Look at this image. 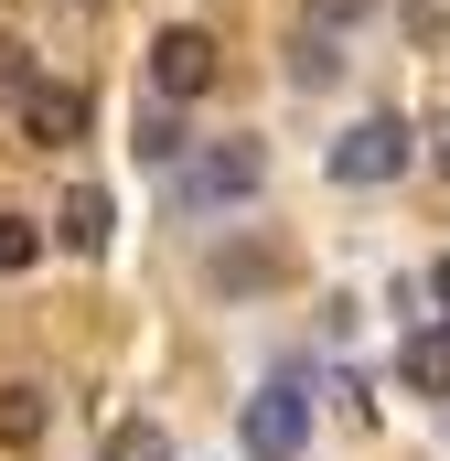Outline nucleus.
<instances>
[{"label":"nucleus","instance_id":"nucleus-13","mask_svg":"<svg viewBox=\"0 0 450 461\" xmlns=\"http://www.w3.org/2000/svg\"><path fill=\"white\" fill-rule=\"evenodd\" d=\"M301 22H322V32H354V22H375V0H301Z\"/></svg>","mask_w":450,"mask_h":461},{"label":"nucleus","instance_id":"nucleus-8","mask_svg":"<svg viewBox=\"0 0 450 461\" xmlns=\"http://www.w3.org/2000/svg\"><path fill=\"white\" fill-rule=\"evenodd\" d=\"M397 375H408L418 397H450V322L440 333H408V344H397Z\"/></svg>","mask_w":450,"mask_h":461},{"label":"nucleus","instance_id":"nucleus-11","mask_svg":"<svg viewBox=\"0 0 450 461\" xmlns=\"http://www.w3.org/2000/svg\"><path fill=\"white\" fill-rule=\"evenodd\" d=\"M43 429V397L32 386H0V440H32Z\"/></svg>","mask_w":450,"mask_h":461},{"label":"nucleus","instance_id":"nucleus-2","mask_svg":"<svg viewBox=\"0 0 450 461\" xmlns=\"http://www.w3.org/2000/svg\"><path fill=\"white\" fill-rule=\"evenodd\" d=\"M408 161H418V129H408V118H386V108H375V118H354L333 150H322V172H333L343 194H375V183H397Z\"/></svg>","mask_w":450,"mask_h":461},{"label":"nucleus","instance_id":"nucleus-4","mask_svg":"<svg viewBox=\"0 0 450 461\" xmlns=\"http://www.w3.org/2000/svg\"><path fill=\"white\" fill-rule=\"evenodd\" d=\"M215 76H225V65H215V32H194V22H172V32L150 43V97H172V108H183V97H204Z\"/></svg>","mask_w":450,"mask_h":461},{"label":"nucleus","instance_id":"nucleus-14","mask_svg":"<svg viewBox=\"0 0 450 461\" xmlns=\"http://www.w3.org/2000/svg\"><path fill=\"white\" fill-rule=\"evenodd\" d=\"M43 258V226H22V215H0V268H32Z\"/></svg>","mask_w":450,"mask_h":461},{"label":"nucleus","instance_id":"nucleus-1","mask_svg":"<svg viewBox=\"0 0 450 461\" xmlns=\"http://www.w3.org/2000/svg\"><path fill=\"white\" fill-rule=\"evenodd\" d=\"M257 194H268V140H247V129H236V140H204L194 161H172V204H183L194 226L257 204Z\"/></svg>","mask_w":450,"mask_h":461},{"label":"nucleus","instance_id":"nucleus-6","mask_svg":"<svg viewBox=\"0 0 450 461\" xmlns=\"http://www.w3.org/2000/svg\"><path fill=\"white\" fill-rule=\"evenodd\" d=\"M54 236H65L76 258H108V236H118V204L97 194V183H76V194H65V215H54Z\"/></svg>","mask_w":450,"mask_h":461},{"label":"nucleus","instance_id":"nucleus-12","mask_svg":"<svg viewBox=\"0 0 450 461\" xmlns=\"http://www.w3.org/2000/svg\"><path fill=\"white\" fill-rule=\"evenodd\" d=\"M268 268H279V258H268V247H236V258H215V290H257V279H268Z\"/></svg>","mask_w":450,"mask_h":461},{"label":"nucleus","instance_id":"nucleus-7","mask_svg":"<svg viewBox=\"0 0 450 461\" xmlns=\"http://www.w3.org/2000/svg\"><path fill=\"white\" fill-rule=\"evenodd\" d=\"M290 86H343V32H322V22H301V43H290Z\"/></svg>","mask_w":450,"mask_h":461},{"label":"nucleus","instance_id":"nucleus-3","mask_svg":"<svg viewBox=\"0 0 450 461\" xmlns=\"http://www.w3.org/2000/svg\"><path fill=\"white\" fill-rule=\"evenodd\" d=\"M236 451H247V461H301V451H311V397H301L290 375L257 386L247 419H236Z\"/></svg>","mask_w":450,"mask_h":461},{"label":"nucleus","instance_id":"nucleus-10","mask_svg":"<svg viewBox=\"0 0 450 461\" xmlns=\"http://www.w3.org/2000/svg\"><path fill=\"white\" fill-rule=\"evenodd\" d=\"M140 161H150V172H172V161H183V118H172V97L140 118Z\"/></svg>","mask_w":450,"mask_h":461},{"label":"nucleus","instance_id":"nucleus-15","mask_svg":"<svg viewBox=\"0 0 450 461\" xmlns=\"http://www.w3.org/2000/svg\"><path fill=\"white\" fill-rule=\"evenodd\" d=\"M22 86H32V54H22V43H0V108H22Z\"/></svg>","mask_w":450,"mask_h":461},{"label":"nucleus","instance_id":"nucleus-9","mask_svg":"<svg viewBox=\"0 0 450 461\" xmlns=\"http://www.w3.org/2000/svg\"><path fill=\"white\" fill-rule=\"evenodd\" d=\"M108 461H172V429H161V419H118V429H108Z\"/></svg>","mask_w":450,"mask_h":461},{"label":"nucleus","instance_id":"nucleus-16","mask_svg":"<svg viewBox=\"0 0 450 461\" xmlns=\"http://www.w3.org/2000/svg\"><path fill=\"white\" fill-rule=\"evenodd\" d=\"M429 301H440V322H450V258H440V268H429Z\"/></svg>","mask_w":450,"mask_h":461},{"label":"nucleus","instance_id":"nucleus-5","mask_svg":"<svg viewBox=\"0 0 450 461\" xmlns=\"http://www.w3.org/2000/svg\"><path fill=\"white\" fill-rule=\"evenodd\" d=\"M22 129H32L43 150H76V140H86V97H76V86H43V76H32V86H22Z\"/></svg>","mask_w":450,"mask_h":461},{"label":"nucleus","instance_id":"nucleus-17","mask_svg":"<svg viewBox=\"0 0 450 461\" xmlns=\"http://www.w3.org/2000/svg\"><path fill=\"white\" fill-rule=\"evenodd\" d=\"M429 161H440V172H450V118H440V129H429Z\"/></svg>","mask_w":450,"mask_h":461}]
</instances>
